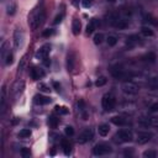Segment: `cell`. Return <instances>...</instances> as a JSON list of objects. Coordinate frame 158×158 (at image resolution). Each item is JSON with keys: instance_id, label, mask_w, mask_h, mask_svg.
<instances>
[{"instance_id": "obj_8", "label": "cell", "mask_w": 158, "mask_h": 158, "mask_svg": "<svg viewBox=\"0 0 158 158\" xmlns=\"http://www.w3.org/2000/svg\"><path fill=\"white\" fill-rule=\"evenodd\" d=\"M115 137H118V141L120 142H131L133 139V135L131 131L128 130H120Z\"/></svg>"}, {"instance_id": "obj_12", "label": "cell", "mask_w": 158, "mask_h": 158, "mask_svg": "<svg viewBox=\"0 0 158 158\" xmlns=\"http://www.w3.org/2000/svg\"><path fill=\"white\" fill-rule=\"evenodd\" d=\"M44 74H46L44 70L41 69V68H38V67H31V69H30V77L33 80H38V79L43 78Z\"/></svg>"}, {"instance_id": "obj_11", "label": "cell", "mask_w": 158, "mask_h": 158, "mask_svg": "<svg viewBox=\"0 0 158 158\" xmlns=\"http://www.w3.org/2000/svg\"><path fill=\"white\" fill-rule=\"evenodd\" d=\"M23 89H25V81H22V80H16V81L14 83L12 88H11V94H12L15 98H17V96L23 91Z\"/></svg>"}, {"instance_id": "obj_45", "label": "cell", "mask_w": 158, "mask_h": 158, "mask_svg": "<svg viewBox=\"0 0 158 158\" xmlns=\"http://www.w3.org/2000/svg\"><path fill=\"white\" fill-rule=\"evenodd\" d=\"M149 110H151L152 112H156V111H158V102H154L153 105H151Z\"/></svg>"}, {"instance_id": "obj_41", "label": "cell", "mask_w": 158, "mask_h": 158, "mask_svg": "<svg viewBox=\"0 0 158 158\" xmlns=\"http://www.w3.org/2000/svg\"><path fill=\"white\" fill-rule=\"evenodd\" d=\"M21 156H22L23 158H28V157L31 156L30 149H28V148H22V149H21Z\"/></svg>"}, {"instance_id": "obj_23", "label": "cell", "mask_w": 158, "mask_h": 158, "mask_svg": "<svg viewBox=\"0 0 158 158\" xmlns=\"http://www.w3.org/2000/svg\"><path fill=\"white\" fill-rule=\"evenodd\" d=\"M142 59H143L144 62H148V63H154V60H156V54H154L153 52H148L147 54H144V56L142 57Z\"/></svg>"}, {"instance_id": "obj_39", "label": "cell", "mask_w": 158, "mask_h": 158, "mask_svg": "<svg viewBox=\"0 0 158 158\" xmlns=\"http://www.w3.org/2000/svg\"><path fill=\"white\" fill-rule=\"evenodd\" d=\"M54 33V30L53 28H47V30H44L43 32H42V36L43 37H49V36H52Z\"/></svg>"}, {"instance_id": "obj_35", "label": "cell", "mask_w": 158, "mask_h": 158, "mask_svg": "<svg viewBox=\"0 0 158 158\" xmlns=\"http://www.w3.org/2000/svg\"><path fill=\"white\" fill-rule=\"evenodd\" d=\"M106 81H107V79H106L105 77H99V78L96 79V81H95V85H96V86H102V85L106 84Z\"/></svg>"}, {"instance_id": "obj_16", "label": "cell", "mask_w": 158, "mask_h": 158, "mask_svg": "<svg viewBox=\"0 0 158 158\" xmlns=\"http://www.w3.org/2000/svg\"><path fill=\"white\" fill-rule=\"evenodd\" d=\"M5 101H6V88L2 86L1 96H0V111H1V115H4V112H5Z\"/></svg>"}, {"instance_id": "obj_20", "label": "cell", "mask_w": 158, "mask_h": 158, "mask_svg": "<svg viewBox=\"0 0 158 158\" xmlns=\"http://www.w3.org/2000/svg\"><path fill=\"white\" fill-rule=\"evenodd\" d=\"M80 28H81V23L78 19H74L73 20V23H72V31L74 35H79L80 33Z\"/></svg>"}, {"instance_id": "obj_3", "label": "cell", "mask_w": 158, "mask_h": 158, "mask_svg": "<svg viewBox=\"0 0 158 158\" xmlns=\"http://www.w3.org/2000/svg\"><path fill=\"white\" fill-rule=\"evenodd\" d=\"M101 105H102V109L105 111H111V110L115 109L116 100L111 94H105L102 96V99H101Z\"/></svg>"}, {"instance_id": "obj_21", "label": "cell", "mask_w": 158, "mask_h": 158, "mask_svg": "<svg viewBox=\"0 0 158 158\" xmlns=\"http://www.w3.org/2000/svg\"><path fill=\"white\" fill-rule=\"evenodd\" d=\"M111 122L114 125H116V126H125L127 123V121L122 116H114V117H111Z\"/></svg>"}, {"instance_id": "obj_26", "label": "cell", "mask_w": 158, "mask_h": 158, "mask_svg": "<svg viewBox=\"0 0 158 158\" xmlns=\"http://www.w3.org/2000/svg\"><path fill=\"white\" fill-rule=\"evenodd\" d=\"M31 130L30 128H22L20 132H19V137L20 138H28L31 136Z\"/></svg>"}, {"instance_id": "obj_34", "label": "cell", "mask_w": 158, "mask_h": 158, "mask_svg": "<svg viewBox=\"0 0 158 158\" xmlns=\"http://www.w3.org/2000/svg\"><path fill=\"white\" fill-rule=\"evenodd\" d=\"M6 48H7V43H6V42H4V43L1 44V48H0V52H1V58H2V59H5L6 54L9 53V52L6 51Z\"/></svg>"}, {"instance_id": "obj_43", "label": "cell", "mask_w": 158, "mask_h": 158, "mask_svg": "<svg viewBox=\"0 0 158 158\" xmlns=\"http://www.w3.org/2000/svg\"><path fill=\"white\" fill-rule=\"evenodd\" d=\"M38 89H40L41 91H43V93H49V90H51L47 85H44V84H42V83L38 85Z\"/></svg>"}, {"instance_id": "obj_38", "label": "cell", "mask_w": 158, "mask_h": 158, "mask_svg": "<svg viewBox=\"0 0 158 158\" xmlns=\"http://www.w3.org/2000/svg\"><path fill=\"white\" fill-rule=\"evenodd\" d=\"M149 125L153 126V127H158V116L149 117Z\"/></svg>"}, {"instance_id": "obj_24", "label": "cell", "mask_w": 158, "mask_h": 158, "mask_svg": "<svg viewBox=\"0 0 158 158\" xmlns=\"http://www.w3.org/2000/svg\"><path fill=\"white\" fill-rule=\"evenodd\" d=\"M58 123H59V118L58 117H56V116H49L48 117V125H49V127L56 128L58 126Z\"/></svg>"}, {"instance_id": "obj_15", "label": "cell", "mask_w": 158, "mask_h": 158, "mask_svg": "<svg viewBox=\"0 0 158 158\" xmlns=\"http://www.w3.org/2000/svg\"><path fill=\"white\" fill-rule=\"evenodd\" d=\"M33 101H35L36 105H47V104H49L52 100H51V98H48V96L37 94V95L33 96Z\"/></svg>"}, {"instance_id": "obj_9", "label": "cell", "mask_w": 158, "mask_h": 158, "mask_svg": "<svg viewBox=\"0 0 158 158\" xmlns=\"http://www.w3.org/2000/svg\"><path fill=\"white\" fill-rule=\"evenodd\" d=\"M23 38H25L23 31L21 28H16L15 32H14V44H15V48H20L22 46Z\"/></svg>"}, {"instance_id": "obj_17", "label": "cell", "mask_w": 158, "mask_h": 158, "mask_svg": "<svg viewBox=\"0 0 158 158\" xmlns=\"http://www.w3.org/2000/svg\"><path fill=\"white\" fill-rule=\"evenodd\" d=\"M98 25H100V23H99V21H98L96 19H93V20L86 25V33H88V35L93 33V32H94V30L98 27Z\"/></svg>"}, {"instance_id": "obj_33", "label": "cell", "mask_w": 158, "mask_h": 158, "mask_svg": "<svg viewBox=\"0 0 158 158\" xmlns=\"http://www.w3.org/2000/svg\"><path fill=\"white\" fill-rule=\"evenodd\" d=\"M12 63H14V54L9 52V53L6 54V57H5V64H6V65H11Z\"/></svg>"}, {"instance_id": "obj_49", "label": "cell", "mask_w": 158, "mask_h": 158, "mask_svg": "<svg viewBox=\"0 0 158 158\" xmlns=\"http://www.w3.org/2000/svg\"><path fill=\"white\" fill-rule=\"evenodd\" d=\"M107 1H110V2H114V1H115V0H107Z\"/></svg>"}, {"instance_id": "obj_47", "label": "cell", "mask_w": 158, "mask_h": 158, "mask_svg": "<svg viewBox=\"0 0 158 158\" xmlns=\"http://www.w3.org/2000/svg\"><path fill=\"white\" fill-rule=\"evenodd\" d=\"M43 63H44V65H47V67H48V65L51 64V60H49L48 58H46V59H43Z\"/></svg>"}, {"instance_id": "obj_46", "label": "cell", "mask_w": 158, "mask_h": 158, "mask_svg": "<svg viewBox=\"0 0 158 158\" xmlns=\"http://www.w3.org/2000/svg\"><path fill=\"white\" fill-rule=\"evenodd\" d=\"M84 105H85V104H84V101H83V100H79V101H78V107H79L81 111L84 110Z\"/></svg>"}, {"instance_id": "obj_18", "label": "cell", "mask_w": 158, "mask_h": 158, "mask_svg": "<svg viewBox=\"0 0 158 158\" xmlns=\"http://www.w3.org/2000/svg\"><path fill=\"white\" fill-rule=\"evenodd\" d=\"M109 131H110V127H109L107 123H101V125L98 127V132H99V135H100L101 137L107 136V135H109Z\"/></svg>"}, {"instance_id": "obj_7", "label": "cell", "mask_w": 158, "mask_h": 158, "mask_svg": "<svg viewBox=\"0 0 158 158\" xmlns=\"http://www.w3.org/2000/svg\"><path fill=\"white\" fill-rule=\"evenodd\" d=\"M93 136H94V131L91 130V128H85L80 135H79V137H78V143H80V144H83V143H86L88 141H90L91 138H93Z\"/></svg>"}, {"instance_id": "obj_4", "label": "cell", "mask_w": 158, "mask_h": 158, "mask_svg": "<svg viewBox=\"0 0 158 158\" xmlns=\"http://www.w3.org/2000/svg\"><path fill=\"white\" fill-rule=\"evenodd\" d=\"M121 89H122V91L126 94V95H136L137 93H138V90H139V88L135 84V83H132V81H125L123 84H122V86H121Z\"/></svg>"}, {"instance_id": "obj_2", "label": "cell", "mask_w": 158, "mask_h": 158, "mask_svg": "<svg viewBox=\"0 0 158 158\" xmlns=\"http://www.w3.org/2000/svg\"><path fill=\"white\" fill-rule=\"evenodd\" d=\"M111 74L115 79H118V80H125V81H128L132 79V73L130 72H125L122 68L120 67H115L111 69Z\"/></svg>"}, {"instance_id": "obj_28", "label": "cell", "mask_w": 158, "mask_h": 158, "mask_svg": "<svg viewBox=\"0 0 158 158\" xmlns=\"http://www.w3.org/2000/svg\"><path fill=\"white\" fill-rule=\"evenodd\" d=\"M143 157L144 158H156L157 157V152L154 149H148L143 152Z\"/></svg>"}, {"instance_id": "obj_27", "label": "cell", "mask_w": 158, "mask_h": 158, "mask_svg": "<svg viewBox=\"0 0 158 158\" xmlns=\"http://www.w3.org/2000/svg\"><path fill=\"white\" fill-rule=\"evenodd\" d=\"M138 40H139V37H138V36L132 35V36H130V37L127 38V44H128L130 47H132V46H135V44L138 42Z\"/></svg>"}, {"instance_id": "obj_1", "label": "cell", "mask_w": 158, "mask_h": 158, "mask_svg": "<svg viewBox=\"0 0 158 158\" xmlns=\"http://www.w3.org/2000/svg\"><path fill=\"white\" fill-rule=\"evenodd\" d=\"M46 20V11L43 9H37L35 10L30 17H28V25L31 27V30H36L37 27L42 26L43 22Z\"/></svg>"}, {"instance_id": "obj_5", "label": "cell", "mask_w": 158, "mask_h": 158, "mask_svg": "<svg viewBox=\"0 0 158 158\" xmlns=\"http://www.w3.org/2000/svg\"><path fill=\"white\" fill-rule=\"evenodd\" d=\"M111 151H112L111 147L109 144H105V143H98L93 148V153L95 156H105V154L110 153Z\"/></svg>"}, {"instance_id": "obj_10", "label": "cell", "mask_w": 158, "mask_h": 158, "mask_svg": "<svg viewBox=\"0 0 158 158\" xmlns=\"http://www.w3.org/2000/svg\"><path fill=\"white\" fill-rule=\"evenodd\" d=\"M49 52H51V46H49L48 43H46V44H43L42 47H40V49L36 52V58L43 60V59L48 58Z\"/></svg>"}, {"instance_id": "obj_19", "label": "cell", "mask_w": 158, "mask_h": 158, "mask_svg": "<svg viewBox=\"0 0 158 158\" xmlns=\"http://www.w3.org/2000/svg\"><path fill=\"white\" fill-rule=\"evenodd\" d=\"M60 144H62V148H63L64 154H65V156H69V154H70V148H72L69 141L65 139V138H62V139H60Z\"/></svg>"}, {"instance_id": "obj_36", "label": "cell", "mask_w": 158, "mask_h": 158, "mask_svg": "<svg viewBox=\"0 0 158 158\" xmlns=\"http://www.w3.org/2000/svg\"><path fill=\"white\" fill-rule=\"evenodd\" d=\"M63 17H64V12H60L59 15H57V16L54 17V20H53V25H58V23H60L62 20H63Z\"/></svg>"}, {"instance_id": "obj_32", "label": "cell", "mask_w": 158, "mask_h": 158, "mask_svg": "<svg viewBox=\"0 0 158 158\" xmlns=\"http://www.w3.org/2000/svg\"><path fill=\"white\" fill-rule=\"evenodd\" d=\"M106 42H107V44H109L110 47H114V46L117 43V38H116L115 36H109V37L106 38Z\"/></svg>"}, {"instance_id": "obj_48", "label": "cell", "mask_w": 158, "mask_h": 158, "mask_svg": "<svg viewBox=\"0 0 158 158\" xmlns=\"http://www.w3.org/2000/svg\"><path fill=\"white\" fill-rule=\"evenodd\" d=\"M79 1H80V0H72V4H73L74 6H79Z\"/></svg>"}, {"instance_id": "obj_14", "label": "cell", "mask_w": 158, "mask_h": 158, "mask_svg": "<svg viewBox=\"0 0 158 158\" xmlns=\"http://www.w3.org/2000/svg\"><path fill=\"white\" fill-rule=\"evenodd\" d=\"M75 63H77V58H75V53L73 51H70L67 54V69L69 72H72L75 68Z\"/></svg>"}, {"instance_id": "obj_40", "label": "cell", "mask_w": 158, "mask_h": 158, "mask_svg": "<svg viewBox=\"0 0 158 158\" xmlns=\"http://www.w3.org/2000/svg\"><path fill=\"white\" fill-rule=\"evenodd\" d=\"M64 132H65L67 136H73V135H74V128H73L72 126H65Z\"/></svg>"}, {"instance_id": "obj_42", "label": "cell", "mask_w": 158, "mask_h": 158, "mask_svg": "<svg viewBox=\"0 0 158 158\" xmlns=\"http://www.w3.org/2000/svg\"><path fill=\"white\" fill-rule=\"evenodd\" d=\"M93 2H94V0H81V5H83L85 9L90 7V6L93 5Z\"/></svg>"}, {"instance_id": "obj_44", "label": "cell", "mask_w": 158, "mask_h": 158, "mask_svg": "<svg viewBox=\"0 0 158 158\" xmlns=\"http://www.w3.org/2000/svg\"><path fill=\"white\" fill-rule=\"evenodd\" d=\"M52 85H53V88H54V89H56L58 93L60 91V84H59L58 81H53V83H52Z\"/></svg>"}, {"instance_id": "obj_6", "label": "cell", "mask_w": 158, "mask_h": 158, "mask_svg": "<svg viewBox=\"0 0 158 158\" xmlns=\"http://www.w3.org/2000/svg\"><path fill=\"white\" fill-rule=\"evenodd\" d=\"M110 22H111V25H112L114 27H116V28H118V30H123V28H126V27L128 26V23H127L126 20L120 19V17L116 16V15H112V16H111Z\"/></svg>"}, {"instance_id": "obj_22", "label": "cell", "mask_w": 158, "mask_h": 158, "mask_svg": "<svg viewBox=\"0 0 158 158\" xmlns=\"http://www.w3.org/2000/svg\"><path fill=\"white\" fill-rule=\"evenodd\" d=\"M147 85H148L149 89L157 90V89H158V78H151V79L147 81Z\"/></svg>"}, {"instance_id": "obj_13", "label": "cell", "mask_w": 158, "mask_h": 158, "mask_svg": "<svg viewBox=\"0 0 158 158\" xmlns=\"http://www.w3.org/2000/svg\"><path fill=\"white\" fill-rule=\"evenodd\" d=\"M152 137H153V133H152V132H138L136 141H137V143H139V144H144V143H147Z\"/></svg>"}, {"instance_id": "obj_29", "label": "cell", "mask_w": 158, "mask_h": 158, "mask_svg": "<svg viewBox=\"0 0 158 158\" xmlns=\"http://www.w3.org/2000/svg\"><path fill=\"white\" fill-rule=\"evenodd\" d=\"M141 33L144 36V37H152L154 33H153V31L151 30V28H148V27H142L141 28Z\"/></svg>"}, {"instance_id": "obj_37", "label": "cell", "mask_w": 158, "mask_h": 158, "mask_svg": "<svg viewBox=\"0 0 158 158\" xmlns=\"http://www.w3.org/2000/svg\"><path fill=\"white\" fill-rule=\"evenodd\" d=\"M15 11H16V5H15V4H9V5H7V11H6V12H7L9 15H14Z\"/></svg>"}, {"instance_id": "obj_25", "label": "cell", "mask_w": 158, "mask_h": 158, "mask_svg": "<svg viewBox=\"0 0 158 158\" xmlns=\"http://www.w3.org/2000/svg\"><path fill=\"white\" fill-rule=\"evenodd\" d=\"M54 111L57 114H59V115H67V114H69V110L65 106H59V105H57L54 107Z\"/></svg>"}, {"instance_id": "obj_31", "label": "cell", "mask_w": 158, "mask_h": 158, "mask_svg": "<svg viewBox=\"0 0 158 158\" xmlns=\"http://www.w3.org/2000/svg\"><path fill=\"white\" fill-rule=\"evenodd\" d=\"M93 40H94V43H95V44H100V43L104 41V35H102V33H96Z\"/></svg>"}, {"instance_id": "obj_30", "label": "cell", "mask_w": 158, "mask_h": 158, "mask_svg": "<svg viewBox=\"0 0 158 158\" xmlns=\"http://www.w3.org/2000/svg\"><path fill=\"white\" fill-rule=\"evenodd\" d=\"M144 17H146V21L151 22V23H152V25H154V26H158V19L153 17V16H152V15H149V14L144 15Z\"/></svg>"}]
</instances>
